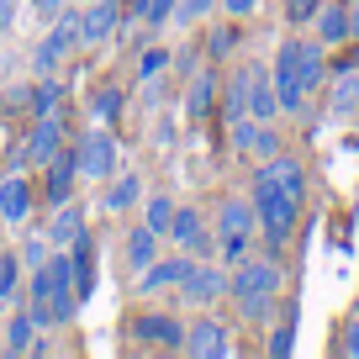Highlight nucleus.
<instances>
[{
	"label": "nucleus",
	"mask_w": 359,
	"mask_h": 359,
	"mask_svg": "<svg viewBox=\"0 0 359 359\" xmlns=\"http://www.w3.org/2000/svg\"><path fill=\"white\" fill-rule=\"evenodd\" d=\"M248 201H254L259 217V233H264V248L280 254L291 243L296 222H302V206H306V164L296 154H275L254 169V185H248Z\"/></svg>",
	"instance_id": "nucleus-1"
},
{
	"label": "nucleus",
	"mask_w": 359,
	"mask_h": 359,
	"mask_svg": "<svg viewBox=\"0 0 359 359\" xmlns=\"http://www.w3.org/2000/svg\"><path fill=\"white\" fill-rule=\"evenodd\" d=\"M275 95H280V116H302L306 111V95L327 79V48L317 37H285L275 48Z\"/></svg>",
	"instance_id": "nucleus-2"
},
{
	"label": "nucleus",
	"mask_w": 359,
	"mask_h": 359,
	"mask_svg": "<svg viewBox=\"0 0 359 359\" xmlns=\"http://www.w3.org/2000/svg\"><path fill=\"white\" fill-rule=\"evenodd\" d=\"M280 291H285V275L275 264V254H248L227 269V302L238 306L243 323H269Z\"/></svg>",
	"instance_id": "nucleus-3"
},
{
	"label": "nucleus",
	"mask_w": 359,
	"mask_h": 359,
	"mask_svg": "<svg viewBox=\"0 0 359 359\" xmlns=\"http://www.w3.org/2000/svg\"><path fill=\"white\" fill-rule=\"evenodd\" d=\"M27 312L37 327H64L74 323L79 296H74V269H69V248H53L43 269H32V285H27Z\"/></svg>",
	"instance_id": "nucleus-4"
},
{
	"label": "nucleus",
	"mask_w": 359,
	"mask_h": 359,
	"mask_svg": "<svg viewBox=\"0 0 359 359\" xmlns=\"http://www.w3.org/2000/svg\"><path fill=\"white\" fill-rule=\"evenodd\" d=\"M217 259H222L227 269L238 264V259L254 254V233H259V217H254V201H238V196H227L222 206H217Z\"/></svg>",
	"instance_id": "nucleus-5"
},
{
	"label": "nucleus",
	"mask_w": 359,
	"mask_h": 359,
	"mask_svg": "<svg viewBox=\"0 0 359 359\" xmlns=\"http://www.w3.org/2000/svg\"><path fill=\"white\" fill-rule=\"evenodd\" d=\"M69 154H74V164H79V180H95V185H106V180L122 169V143H116V133L111 127H95V122H85V133H74Z\"/></svg>",
	"instance_id": "nucleus-6"
},
{
	"label": "nucleus",
	"mask_w": 359,
	"mask_h": 359,
	"mask_svg": "<svg viewBox=\"0 0 359 359\" xmlns=\"http://www.w3.org/2000/svg\"><path fill=\"white\" fill-rule=\"evenodd\" d=\"M69 148L64 137V116L58 111H43V116H27V133L16 137V154H11V169H43L48 158Z\"/></svg>",
	"instance_id": "nucleus-7"
},
{
	"label": "nucleus",
	"mask_w": 359,
	"mask_h": 359,
	"mask_svg": "<svg viewBox=\"0 0 359 359\" xmlns=\"http://www.w3.org/2000/svg\"><path fill=\"white\" fill-rule=\"evenodd\" d=\"M37 206L32 169H0V227H27Z\"/></svg>",
	"instance_id": "nucleus-8"
},
{
	"label": "nucleus",
	"mask_w": 359,
	"mask_h": 359,
	"mask_svg": "<svg viewBox=\"0 0 359 359\" xmlns=\"http://www.w3.org/2000/svg\"><path fill=\"white\" fill-rule=\"evenodd\" d=\"M227 296V264L222 259H196L191 275L180 280V302L196 306V312H206L212 302H222Z\"/></svg>",
	"instance_id": "nucleus-9"
},
{
	"label": "nucleus",
	"mask_w": 359,
	"mask_h": 359,
	"mask_svg": "<svg viewBox=\"0 0 359 359\" xmlns=\"http://www.w3.org/2000/svg\"><path fill=\"white\" fill-rule=\"evenodd\" d=\"M127 333L137 338V344H148V348H185V323H180L175 312H158V306H143V312L127 323Z\"/></svg>",
	"instance_id": "nucleus-10"
},
{
	"label": "nucleus",
	"mask_w": 359,
	"mask_h": 359,
	"mask_svg": "<svg viewBox=\"0 0 359 359\" xmlns=\"http://www.w3.org/2000/svg\"><path fill=\"white\" fill-rule=\"evenodd\" d=\"M169 238H175L180 254H191V259H217V233L206 227V217L196 212V206H175Z\"/></svg>",
	"instance_id": "nucleus-11"
},
{
	"label": "nucleus",
	"mask_w": 359,
	"mask_h": 359,
	"mask_svg": "<svg viewBox=\"0 0 359 359\" xmlns=\"http://www.w3.org/2000/svg\"><path fill=\"white\" fill-rule=\"evenodd\" d=\"M122 37V0H90L79 6V48H101Z\"/></svg>",
	"instance_id": "nucleus-12"
},
{
	"label": "nucleus",
	"mask_w": 359,
	"mask_h": 359,
	"mask_svg": "<svg viewBox=\"0 0 359 359\" xmlns=\"http://www.w3.org/2000/svg\"><path fill=\"white\" fill-rule=\"evenodd\" d=\"M227 143H233L238 154L259 158V164L280 154V133H275V122H259V116H233V122H227Z\"/></svg>",
	"instance_id": "nucleus-13"
},
{
	"label": "nucleus",
	"mask_w": 359,
	"mask_h": 359,
	"mask_svg": "<svg viewBox=\"0 0 359 359\" xmlns=\"http://www.w3.org/2000/svg\"><path fill=\"white\" fill-rule=\"evenodd\" d=\"M191 264H196L191 254H169V259L158 254L148 269H137V296H143V302H154V296H169V291H180V280L191 275Z\"/></svg>",
	"instance_id": "nucleus-14"
},
{
	"label": "nucleus",
	"mask_w": 359,
	"mask_h": 359,
	"mask_svg": "<svg viewBox=\"0 0 359 359\" xmlns=\"http://www.w3.org/2000/svg\"><path fill=\"white\" fill-rule=\"evenodd\" d=\"M185 354L191 359H227L233 354V327L217 323V317H196L185 327Z\"/></svg>",
	"instance_id": "nucleus-15"
},
{
	"label": "nucleus",
	"mask_w": 359,
	"mask_h": 359,
	"mask_svg": "<svg viewBox=\"0 0 359 359\" xmlns=\"http://www.w3.org/2000/svg\"><path fill=\"white\" fill-rule=\"evenodd\" d=\"M74 185H79V164H74L69 148H58V154L43 164V185H37V196H43L48 206H64V201H74Z\"/></svg>",
	"instance_id": "nucleus-16"
},
{
	"label": "nucleus",
	"mask_w": 359,
	"mask_h": 359,
	"mask_svg": "<svg viewBox=\"0 0 359 359\" xmlns=\"http://www.w3.org/2000/svg\"><path fill=\"white\" fill-rule=\"evenodd\" d=\"M69 269H74V296H79V306L95 302V285H101V254H95V238H90V233L69 243Z\"/></svg>",
	"instance_id": "nucleus-17"
},
{
	"label": "nucleus",
	"mask_w": 359,
	"mask_h": 359,
	"mask_svg": "<svg viewBox=\"0 0 359 359\" xmlns=\"http://www.w3.org/2000/svg\"><path fill=\"white\" fill-rule=\"evenodd\" d=\"M133 206H143V175H137V169H116V175L106 180L101 212L106 217H127Z\"/></svg>",
	"instance_id": "nucleus-18"
},
{
	"label": "nucleus",
	"mask_w": 359,
	"mask_h": 359,
	"mask_svg": "<svg viewBox=\"0 0 359 359\" xmlns=\"http://www.w3.org/2000/svg\"><path fill=\"white\" fill-rule=\"evenodd\" d=\"M217 95H222V74H217V69H196L191 90H185V122H206Z\"/></svg>",
	"instance_id": "nucleus-19"
},
{
	"label": "nucleus",
	"mask_w": 359,
	"mask_h": 359,
	"mask_svg": "<svg viewBox=\"0 0 359 359\" xmlns=\"http://www.w3.org/2000/svg\"><path fill=\"white\" fill-rule=\"evenodd\" d=\"M312 37L323 48H344L348 43V0H327L323 11L312 16Z\"/></svg>",
	"instance_id": "nucleus-20"
},
{
	"label": "nucleus",
	"mask_w": 359,
	"mask_h": 359,
	"mask_svg": "<svg viewBox=\"0 0 359 359\" xmlns=\"http://www.w3.org/2000/svg\"><path fill=\"white\" fill-rule=\"evenodd\" d=\"M248 116H259V122L280 116V95H275V79L264 64H254V74H248Z\"/></svg>",
	"instance_id": "nucleus-21"
},
{
	"label": "nucleus",
	"mask_w": 359,
	"mask_h": 359,
	"mask_svg": "<svg viewBox=\"0 0 359 359\" xmlns=\"http://www.w3.org/2000/svg\"><path fill=\"white\" fill-rule=\"evenodd\" d=\"M122 106H127L122 85H106V79H101V85H95V90L85 95V116H90L95 127H111L116 116H122Z\"/></svg>",
	"instance_id": "nucleus-22"
},
{
	"label": "nucleus",
	"mask_w": 359,
	"mask_h": 359,
	"mask_svg": "<svg viewBox=\"0 0 359 359\" xmlns=\"http://www.w3.org/2000/svg\"><path fill=\"white\" fill-rule=\"evenodd\" d=\"M90 227H85V206H74V201H64V206H53V222H48V243L53 248H69L74 238H85Z\"/></svg>",
	"instance_id": "nucleus-23"
},
{
	"label": "nucleus",
	"mask_w": 359,
	"mask_h": 359,
	"mask_svg": "<svg viewBox=\"0 0 359 359\" xmlns=\"http://www.w3.org/2000/svg\"><path fill=\"white\" fill-rule=\"evenodd\" d=\"M359 111V69H344L333 79V95H327V122H344Z\"/></svg>",
	"instance_id": "nucleus-24"
},
{
	"label": "nucleus",
	"mask_w": 359,
	"mask_h": 359,
	"mask_svg": "<svg viewBox=\"0 0 359 359\" xmlns=\"http://www.w3.org/2000/svg\"><path fill=\"white\" fill-rule=\"evenodd\" d=\"M122 259H127V269H133V275H137V269H148V264L158 259V233L137 222L133 233H127V243H122Z\"/></svg>",
	"instance_id": "nucleus-25"
},
{
	"label": "nucleus",
	"mask_w": 359,
	"mask_h": 359,
	"mask_svg": "<svg viewBox=\"0 0 359 359\" xmlns=\"http://www.w3.org/2000/svg\"><path fill=\"white\" fill-rule=\"evenodd\" d=\"M248 74H254V64L233 69V74L222 79V122H233V116H248Z\"/></svg>",
	"instance_id": "nucleus-26"
},
{
	"label": "nucleus",
	"mask_w": 359,
	"mask_h": 359,
	"mask_svg": "<svg viewBox=\"0 0 359 359\" xmlns=\"http://www.w3.org/2000/svg\"><path fill=\"white\" fill-rule=\"evenodd\" d=\"M22 275H27V269H22V254H16V248H6V254H0V306H16V302H22Z\"/></svg>",
	"instance_id": "nucleus-27"
},
{
	"label": "nucleus",
	"mask_w": 359,
	"mask_h": 359,
	"mask_svg": "<svg viewBox=\"0 0 359 359\" xmlns=\"http://www.w3.org/2000/svg\"><path fill=\"white\" fill-rule=\"evenodd\" d=\"M32 338H37V323H32V312H11V323H6V338H0V354H27L32 348Z\"/></svg>",
	"instance_id": "nucleus-28"
},
{
	"label": "nucleus",
	"mask_w": 359,
	"mask_h": 359,
	"mask_svg": "<svg viewBox=\"0 0 359 359\" xmlns=\"http://www.w3.org/2000/svg\"><path fill=\"white\" fill-rule=\"evenodd\" d=\"M238 43H243V27H238V16H233V22H222V27H212V32H206V58H212V64H217V58H227V53H238Z\"/></svg>",
	"instance_id": "nucleus-29"
},
{
	"label": "nucleus",
	"mask_w": 359,
	"mask_h": 359,
	"mask_svg": "<svg viewBox=\"0 0 359 359\" xmlns=\"http://www.w3.org/2000/svg\"><path fill=\"white\" fill-rule=\"evenodd\" d=\"M175 196H143V227H154L158 238H169V222H175Z\"/></svg>",
	"instance_id": "nucleus-30"
},
{
	"label": "nucleus",
	"mask_w": 359,
	"mask_h": 359,
	"mask_svg": "<svg viewBox=\"0 0 359 359\" xmlns=\"http://www.w3.org/2000/svg\"><path fill=\"white\" fill-rule=\"evenodd\" d=\"M264 354H269V359H285V354H296V317H291V312H285L280 323L269 327V344H264Z\"/></svg>",
	"instance_id": "nucleus-31"
},
{
	"label": "nucleus",
	"mask_w": 359,
	"mask_h": 359,
	"mask_svg": "<svg viewBox=\"0 0 359 359\" xmlns=\"http://www.w3.org/2000/svg\"><path fill=\"white\" fill-rule=\"evenodd\" d=\"M217 6H222V0H180V6H175V16H169V22H175L180 32H191V27H196V22H206V16H212Z\"/></svg>",
	"instance_id": "nucleus-32"
},
{
	"label": "nucleus",
	"mask_w": 359,
	"mask_h": 359,
	"mask_svg": "<svg viewBox=\"0 0 359 359\" xmlns=\"http://www.w3.org/2000/svg\"><path fill=\"white\" fill-rule=\"evenodd\" d=\"M169 64H175L169 48H143V53H137V79H158Z\"/></svg>",
	"instance_id": "nucleus-33"
},
{
	"label": "nucleus",
	"mask_w": 359,
	"mask_h": 359,
	"mask_svg": "<svg viewBox=\"0 0 359 359\" xmlns=\"http://www.w3.org/2000/svg\"><path fill=\"white\" fill-rule=\"evenodd\" d=\"M16 254H22V269H43L48 254H53V243H48V233H37V238H27Z\"/></svg>",
	"instance_id": "nucleus-34"
},
{
	"label": "nucleus",
	"mask_w": 359,
	"mask_h": 359,
	"mask_svg": "<svg viewBox=\"0 0 359 359\" xmlns=\"http://www.w3.org/2000/svg\"><path fill=\"white\" fill-rule=\"evenodd\" d=\"M317 11H323V0H285V16H291V27H312Z\"/></svg>",
	"instance_id": "nucleus-35"
},
{
	"label": "nucleus",
	"mask_w": 359,
	"mask_h": 359,
	"mask_svg": "<svg viewBox=\"0 0 359 359\" xmlns=\"http://www.w3.org/2000/svg\"><path fill=\"white\" fill-rule=\"evenodd\" d=\"M175 6H180V0H148V6H143V27H164L169 16H175Z\"/></svg>",
	"instance_id": "nucleus-36"
},
{
	"label": "nucleus",
	"mask_w": 359,
	"mask_h": 359,
	"mask_svg": "<svg viewBox=\"0 0 359 359\" xmlns=\"http://www.w3.org/2000/svg\"><path fill=\"white\" fill-rule=\"evenodd\" d=\"M222 11L243 22V16H254V11H259V0H222Z\"/></svg>",
	"instance_id": "nucleus-37"
},
{
	"label": "nucleus",
	"mask_w": 359,
	"mask_h": 359,
	"mask_svg": "<svg viewBox=\"0 0 359 359\" xmlns=\"http://www.w3.org/2000/svg\"><path fill=\"white\" fill-rule=\"evenodd\" d=\"M11 22H16V0H0V32H11Z\"/></svg>",
	"instance_id": "nucleus-38"
},
{
	"label": "nucleus",
	"mask_w": 359,
	"mask_h": 359,
	"mask_svg": "<svg viewBox=\"0 0 359 359\" xmlns=\"http://www.w3.org/2000/svg\"><path fill=\"white\" fill-rule=\"evenodd\" d=\"M344 354H354V359H359V323H348V333H344Z\"/></svg>",
	"instance_id": "nucleus-39"
},
{
	"label": "nucleus",
	"mask_w": 359,
	"mask_h": 359,
	"mask_svg": "<svg viewBox=\"0 0 359 359\" xmlns=\"http://www.w3.org/2000/svg\"><path fill=\"white\" fill-rule=\"evenodd\" d=\"M64 6H69V0H37V11H43V16H48V22H53V16H58V11H64Z\"/></svg>",
	"instance_id": "nucleus-40"
},
{
	"label": "nucleus",
	"mask_w": 359,
	"mask_h": 359,
	"mask_svg": "<svg viewBox=\"0 0 359 359\" xmlns=\"http://www.w3.org/2000/svg\"><path fill=\"white\" fill-rule=\"evenodd\" d=\"M74 6H90V0H74Z\"/></svg>",
	"instance_id": "nucleus-41"
},
{
	"label": "nucleus",
	"mask_w": 359,
	"mask_h": 359,
	"mask_svg": "<svg viewBox=\"0 0 359 359\" xmlns=\"http://www.w3.org/2000/svg\"><path fill=\"white\" fill-rule=\"evenodd\" d=\"M348 6H354V0H348Z\"/></svg>",
	"instance_id": "nucleus-42"
}]
</instances>
